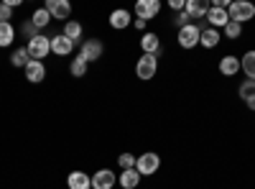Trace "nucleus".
Here are the masks:
<instances>
[{
  "label": "nucleus",
  "mask_w": 255,
  "mask_h": 189,
  "mask_svg": "<svg viewBox=\"0 0 255 189\" xmlns=\"http://www.w3.org/2000/svg\"><path fill=\"white\" fill-rule=\"evenodd\" d=\"M28 61H31V56H28L26 46H20V49H15V51L10 54V64H13V67H18V69H26Z\"/></svg>",
  "instance_id": "nucleus-23"
},
{
  "label": "nucleus",
  "mask_w": 255,
  "mask_h": 189,
  "mask_svg": "<svg viewBox=\"0 0 255 189\" xmlns=\"http://www.w3.org/2000/svg\"><path fill=\"white\" fill-rule=\"evenodd\" d=\"M133 23H135V28H140V31L145 28V20H140V18H135V20H133Z\"/></svg>",
  "instance_id": "nucleus-33"
},
{
  "label": "nucleus",
  "mask_w": 255,
  "mask_h": 189,
  "mask_svg": "<svg viewBox=\"0 0 255 189\" xmlns=\"http://www.w3.org/2000/svg\"><path fill=\"white\" fill-rule=\"evenodd\" d=\"M13 41H15V28H13V23H0V49L10 46Z\"/></svg>",
  "instance_id": "nucleus-22"
},
{
  "label": "nucleus",
  "mask_w": 255,
  "mask_h": 189,
  "mask_svg": "<svg viewBox=\"0 0 255 189\" xmlns=\"http://www.w3.org/2000/svg\"><path fill=\"white\" fill-rule=\"evenodd\" d=\"M209 10V3L207 0H186V5H184V13L189 18H204Z\"/></svg>",
  "instance_id": "nucleus-16"
},
{
  "label": "nucleus",
  "mask_w": 255,
  "mask_h": 189,
  "mask_svg": "<svg viewBox=\"0 0 255 189\" xmlns=\"http://www.w3.org/2000/svg\"><path fill=\"white\" fill-rule=\"evenodd\" d=\"M31 23L41 31V28H46L49 23H51V13L46 10V8H38V10H33V15H31Z\"/></svg>",
  "instance_id": "nucleus-21"
},
{
  "label": "nucleus",
  "mask_w": 255,
  "mask_h": 189,
  "mask_svg": "<svg viewBox=\"0 0 255 189\" xmlns=\"http://www.w3.org/2000/svg\"><path fill=\"white\" fill-rule=\"evenodd\" d=\"M199 36H202V28L194 26V23H189V26L179 28L176 41H179L181 49H194V46H199Z\"/></svg>",
  "instance_id": "nucleus-5"
},
{
  "label": "nucleus",
  "mask_w": 255,
  "mask_h": 189,
  "mask_svg": "<svg viewBox=\"0 0 255 189\" xmlns=\"http://www.w3.org/2000/svg\"><path fill=\"white\" fill-rule=\"evenodd\" d=\"M64 36H67L69 41H77L82 38V23H77V20H67V23H64V31H61Z\"/></svg>",
  "instance_id": "nucleus-24"
},
{
  "label": "nucleus",
  "mask_w": 255,
  "mask_h": 189,
  "mask_svg": "<svg viewBox=\"0 0 255 189\" xmlns=\"http://www.w3.org/2000/svg\"><path fill=\"white\" fill-rule=\"evenodd\" d=\"M10 18H13V8L3 0V3H0V23H10Z\"/></svg>",
  "instance_id": "nucleus-29"
},
{
  "label": "nucleus",
  "mask_w": 255,
  "mask_h": 189,
  "mask_svg": "<svg viewBox=\"0 0 255 189\" xmlns=\"http://www.w3.org/2000/svg\"><path fill=\"white\" fill-rule=\"evenodd\" d=\"M20 31H23V36H26L28 41L38 36V28H36V26L31 23V20H23V26H20Z\"/></svg>",
  "instance_id": "nucleus-30"
},
{
  "label": "nucleus",
  "mask_w": 255,
  "mask_h": 189,
  "mask_svg": "<svg viewBox=\"0 0 255 189\" xmlns=\"http://www.w3.org/2000/svg\"><path fill=\"white\" fill-rule=\"evenodd\" d=\"M240 72H245V77L255 82V49L253 51H245L240 56Z\"/></svg>",
  "instance_id": "nucleus-19"
},
{
  "label": "nucleus",
  "mask_w": 255,
  "mask_h": 189,
  "mask_svg": "<svg viewBox=\"0 0 255 189\" xmlns=\"http://www.w3.org/2000/svg\"><path fill=\"white\" fill-rule=\"evenodd\" d=\"M44 8L51 13V18L64 20V23H67L69 15H72V5L67 3V0H46V5H44Z\"/></svg>",
  "instance_id": "nucleus-8"
},
{
  "label": "nucleus",
  "mask_w": 255,
  "mask_h": 189,
  "mask_svg": "<svg viewBox=\"0 0 255 189\" xmlns=\"http://www.w3.org/2000/svg\"><path fill=\"white\" fill-rule=\"evenodd\" d=\"M156 72H158V56H153V54H143V56L138 59V64H135V74H138V79L148 82V79H153V77H156Z\"/></svg>",
  "instance_id": "nucleus-4"
},
{
  "label": "nucleus",
  "mask_w": 255,
  "mask_h": 189,
  "mask_svg": "<svg viewBox=\"0 0 255 189\" xmlns=\"http://www.w3.org/2000/svg\"><path fill=\"white\" fill-rule=\"evenodd\" d=\"M184 5H186V0H168V8L176 10V13H181V10H184Z\"/></svg>",
  "instance_id": "nucleus-32"
},
{
  "label": "nucleus",
  "mask_w": 255,
  "mask_h": 189,
  "mask_svg": "<svg viewBox=\"0 0 255 189\" xmlns=\"http://www.w3.org/2000/svg\"><path fill=\"white\" fill-rule=\"evenodd\" d=\"M227 15H230L232 23H240L243 26V23H248V20L255 18V5L248 3V0H235V3H230Z\"/></svg>",
  "instance_id": "nucleus-1"
},
{
  "label": "nucleus",
  "mask_w": 255,
  "mask_h": 189,
  "mask_svg": "<svg viewBox=\"0 0 255 189\" xmlns=\"http://www.w3.org/2000/svg\"><path fill=\"white\" fill-rule=\"evenodd\" d=\"M72 51H74V41H69L64 33H59V36L51 38V54H56V56H69Z\"/></svg>",
  "instance_id": "nucleus-12"
},
{
  "label": "nucleus",
  "mask_w": 255,
  "mask_h": 189,
  "mask_svg": "<svg viewBox=\"0 0 255 189\" xmlns=\"http://www.w3.org/2000/svg\"><path fill=\"white\" fill-rule=\"evenodd\" d=\"M220 44V31L217 28H202V36H199V46H204V49H215Z\"/></svg>",
  "instance_id": "nucleus-18"
},
{
  "label": "nucleus",
  "mask_w": 255,
  "mask_h": 189,
  "mask_svg": "<svg viewBox=\"0 0 255 189\" xmlns=\"http://www.w3.org/2000/svg\"><path fill=\"white\" fill-rule=\"evenodd\" d=\"M26 79L31 82V85H38V82H44L46 79V64H44V61H28V64H26Z\"/></svg>",
  "instance_id": "nucleus-11"
},
{
  "label": "nucleus",
  "mask_w": 255,
  "mask_h": 189,
  "mask_svg": "<svg viewBox=\"0 0 255 189\" xmlns=\"http://www.w3.org/2000/svg\"><path fill=\"white\" fill-rule=\"evenodd\" d=\"M115 184H118V177L110 169H100L92 174V189H113Z\"/></svg>",
  "instance_id": "nucleus-10"
},
{
  "label": "nucleus",
  "mask_w": 255,
  "mask_h": 189,
  "mask_svg": "<svg viewBox=\"0 0 255 189\" xmlns=\"http://www.w3.org/2000/svg\"><path fill=\"white\" fill-rule=\"evenodd\" d=\"M87 67H90L87 61H84L82 56H77L69 64V72H72V77H84V74H87Z\"/></svg>",
  "instance_id": "nucleus-25"
},
{
  "label": "nucleus",
  "mask_w": 255,
  "mask_h": 189,
  "mask_svg": "<svg viewBox=\"0 0 255 189\" xmlns=\"http://www.w3.org/2000/svg\"><path fill=\"white\" fill-rule=\"evenodd\" d=\"M158 169H161V156L153 154V151H145V154L138 156V161H135V172H138L140 177H153Z\"/></svg>",
  "instance_id": "nucleus-3"
},
{
  "label": "nucleus",
  "mask_w": 255,
  "mask_h": 189,
  "mask_svg": "<svg viewBox=\"0 0 255 189\" xmlns=\"http://www.w3.org/2000/svg\"><path fill=\"white\" fill-rule=\"evenodd\" d=\"M102 51H105V46H102L100 38H87V41H82V46H79V56L87 61V64L97 61L102 56Z\"/></svg>",
  "instance_id": "nucleus-6"
},
{
  "label": "nucleus",
  "mask_w": 255,
  "mask_h": 189,
  "mask_svg": "<svg viewBox=\"0 0 255 189\" xmlns=\"http://www.w3.org/2000/svg\"><path fill=\"white\" fill-rule=\"evenodd\" d=\"M135 161H138V156H133V154H120L118 156V166L125 172V169H135Z\"/></svg>",
  "instance_id": "nucleus-27"
},
{
  "label": "nucleus",
  "mask_w": 255,
  "mask_h": 189,
  "mask_svg": "<svg viewBox=\"0 0 255 189\" xmlns=\"http://www.w3.org/2000/svg\"><path fill=\"white\" fill-rule=\"evenodd\" d=\"M67 187L69 189H92V177L87 172H72L67 177Z\"/></svg>",
  "instance_id": "nucleus-15"
},
{
  "label": "nucleus",
  "mask_w": 255,
  "mask_h": 189,
  "mask_svg": "<svg viewBox=\"0 0 255 189\" xmlns=\"http://www.w3.org/2000/svg\"><path fill=\"white\" fill-rule=\"evenodd\" d=\"M140 49H143V54H153V56H158V54H161V38H158V33H153V31L143 33V38H140Z\"/></svg>",
  "instance_id": "nucleus-14"
},
{
  "label": "nucleus",
  "mask_w": 255,
  "mask_h": 189,
  "mask_svg": "<svg viewBox=\"0 0 255 189\" xmlns=\"http://www.w3.org/2000/svg\"><path fill=\"white\" fill-rule=\"evenodd\" d=\"M118 184H120L123 189H135V187L140 184V174H138L135 169H125V172L118 177Z\"/></svg>",
  "instance_id": "nucleus-20"
},
{
  "label": "nucleus",
  "mask_w": 255,
  "mask_h": 189,
  "mask_svg": "<svg viewBox=\"0 0 255 189\" xmlns=\"http://www.w3.org/2000/svg\"><path fill=\"white\" fill-rule=\"evenodd\" d=\"M133 13H135V18H140V20H151V18H156V15L161 13V3H158V0H138L135 8H133Z\"/></svg>",
  "instance_id": "nucleus-7"
},
{
  "label": "nucleus",
  "mask_w": 255,
  "mask_h": 189,
  "mask_svg": "<svg viewBox=\"0 0 255 189\" xmlns=\"http://www.w3.org/2000/svg\"><path fill=\"white\" fill-rule=\"evenodd\" d=\"M26 51L33 61H44L49 54H51V38H46L44 33H38L36 38L26 41Z\"/></svg>",
  "instance_id": "nucleus-2"
},
{
  "label": "nucleus",
  "mask_w": 255,
  "mask_h": 189,
  "mask_svg": "<svg viewBox=\"0 0 255 189\" xmlns=\"http://www.w3.org/2000/svg\"><path fill=\"white\" fill-rule=\"evenodd\" d=\"M238 95H240V100H243V102H245V100H250V97H255V82H253V79L243 82L240 90H238Z\"/></svg>",
  "instance_id": "nucleus-26"
},
{
  "label": "nucleus",
  "mask_w": 255,
  "mask_h": 189,
  "mask_svg": "<svg viewBox=\"0 0 255 189\" xmlns=\"http://www.w3.org/2000/svg\"><path fill=\"white\" fill-rule=\"evenodd\" d=\"M220 72H222L225 77H235V74L240 72V59L232 56V54L222 56V59H220Z\"/></svg>",
  "instance_id": "nucleus-17"
},
{
  "label": "nucleus",
  "mask_w": 255,
  "mask_h": 189,
  "mask_svg": "<svg viewBox=\"0 0 255 189\" xmlns=\"http://www.w3.org/2000/svg\"><path fill=\"white\" fill-rule=\"evenodd\" d=\"M207 23H209V28H225L227 23H230V15H227V10L225 8H215V5H209V10H207Z\"/></svg>",
  "instance_id": "nucleus-9"
},
{
  "label": "nucleus",
  "mask_w": 255,
  "mask_h": 189,
  "mask_svg": "<svg viewBox=\"0 0 255 189\" xmlns=\"http://www.w3.org/2000/svg\"><path fill=\"white\" fill-rule=\"evenodd\" d=\"M189 20H191V18H189V15H186V13L181 10V13H176V18H174V23H176L179 28H184V26H189Z\"/></svg>",
  "instance_id": "nucleus-31"
},
{
  "label": "nucleus",
  "mask_w": 255,
  "mask_h": 189,
  "mask_svg": "<svg viewBox=\"0 0 255 189\" xmlns=\"http://www.w3.org/2000/svg\"><path fill=\"white\" fill-rule=\"evenodd\" d=\"M110 26L115 28V31H123V28H128L130 26V20H133V15H130V10L128 8H118V10H113L110 13Z\"/></svg>",
  "instance_id": "nucleus-13"
},
{
  "label": "nucleus",
  "mask_w": 255,
  "mask_h": 189,
  "mask_svg": "<svg viewBox=\"0 0 255 189\" xmlns=\"http://www.w3.org/2000/svg\"><path fill=\"white\" fill-rule=\"evenodd\" d=\"M245 105H248V108H250V110H255V97H250V100H245Z\"/></svg>",
  "instance_id": "nucleus-34"
},
{
  "label": "nucleus",
  "mask_w": 255,
  "mask_h": 189,
  "mask_svg": "<svg viewBox=\"0 0 255 189\" xmlns=\"http://www.w3.org/2000/svg\"><path fill=\"white\" fill-rule=\"evenodd\" d=\"M240 33H243V26L240 23H232V20H230V23L225 26V36L227 38H240Z\"/></svg>",
  "instance_id": "nucleus-28"
}]
</instances>
